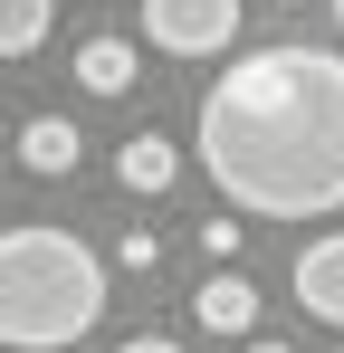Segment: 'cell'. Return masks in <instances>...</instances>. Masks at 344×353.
<instances>
[{"label": "cell", "mask_w": 344, "mask_h": 353, "mask_svg": "<svg viewBox=\"0 0 344 353\" xmlns=\"http://www.w3.org/2000/svg\"><path fill=\"white\" fill-rule=\"evenodd\" d=\"M201 172L249 220L344 210V58L335 48H249L201 96Z\"/></svg>", "instance_id": "1"}, {"label": "cell", "mask_w": 344, "mask_h": 353, "mask_svg": "<svg viewBox=\"0 0 344 353\" xmlns=\"http://www.w3.org/2000/svg\"><path fill=\"white\" fill-rule=\"evenodd\" d=\"M106 325V258L77 230H10L0 239V344L67 353Z\"/></svg>", "instance_id": "2"}, {"label": "cell", "mask_w": 344, "mask_h": 353, "mask_svg": "<svg viewBox=\"0 0 344 353\" xmlns=\"http://www.w3.org/2000/svg\"><path fill=\"white\" fill-rule=\"evenodd\" d=\"M239 19H249V0H144V39L163 58H220Z\"/></svg>", "instance_id": "3"}, {"label": "cell", "mask_w": 344, "mask_h": 353, "mask_svg": "<svg viewBox=\"0 0 344 353\" xmlns=\"http://www.w3.org/2000/svg\"><path fill=\"white\" fill-rule=\"evenodd\" d=\"M296 305H306V315H325V325H344V230L316 239V248L296 258Z\"/></svg>", "instance_id": "4"}, {"label": "cell", "mask_w": 344, "mask_h": 353, "mask_svg": "<svg viewBox=\"0 0 344 353\" xmlns=\"http://www.w3.org/2000/svg\"><path fill=\"white\" fill-rule=\"evenodd\" d=\"M191 325H201V334H249V325H258V287H249V277H211V287L191 296Z\"/></svg>", "instance_id": "5"}, {"label": "cell", "mask_w": 344, "mask_h": 353, "mask_svg": "<svg viewBox=\"0 0 344 353\" xmlns=\"http://www.w3.org/2000/svg\"><path fill=\"white\" fill-rule=\"evenodd\" d=\"M115 172H124V191H153V201H163V191H172V172H182V153H172L163 134H124Z\"/></svg>", "instance_id": "6"}, {"label": "cell", "mask_w": 344, "mask_h": 353, "mask_svg": "<svg viewBox=\"0 0 344 353\" xmlns=\"http://www.w3.org/2000/svg\"><path fill=\"white\" fill-rule=\"evenodd\" d=\"M19 163H29V172H77V124H67V115H29V124H19Z\"/></svg>", "instance_id": "7"}, {"label": "cell", "mask_w": 344, "mask_h": 353, "mask_svg": "<svg viewBox=\"0 0 344 353\" xmlns=\"http://www.w3.org/2000/svg\"><path fill=\"white\" fill-rule=\"evenodd\" d=\"M77 86L86 96H134V48L124 39H86L77 48Z\"/></svg>", "instance_id": "8"}, {"label": "cell", "mask_w": 344, "mask_h": 353, "mask_svg": "<svg viewBox=\"0 0 344 353\" xmlns=\"http://www.w3.org/2000/svg\"><path fill=\"white\" fill-rule=\"evenodd\" d=\"M48 29H57V0H0V58L48 48Z\"/></svg>", "instance_id": "9"}, {"label": "cell", "mask_w": 344, "mask_h": 353, "mask_svg": "<svg viewBox=\"0 0 344 353\" xmlns=\"http://www.w3.org/2000/svg\"><path fill=\"white\" fill-rule=\"evenodd\" d=\"M201 248H211V258H229V248H239V220H229V210H220V220H201Z\"/></svg>", "instance_id": "10"}, {"label": "cell", "mask_w": 344, "mask_h": 353, "mask_svg": "<svg viewBox=\"0 0 344 353\" xmlns=\"http://www.w3.org/2000/svg\"><path fill=\"white\" fill-rule=\"evenodd\" d=\"M124 353H182V344H163V334H144V344H124Z\"/></svg>", "instance_id": "11"}, {"label": "cell", "mask_w": 344, "mask_h": 353, "mask_svg": "<svg viewBox=\"0 0 344 353\" xmlns=\"http://www.w3.org/2000/svg\"><path fill=\"white\" fill-rule=\"evenodd\" d=\"M249 353H287V344H249Z\"/></svg>", "instance_id": "12"}, {"label": "cell", "mask_w": 344, "mask_h": 353, "mask_svg": "<svg viewBox=\"0 0 344 353\" xmlns=\"http://www.w3.org/2000/svg\"><path fill=\"white\" fill-rule=\"evenodd\" d=\"M335 29H344V0H335Z\"/></svg>", "instance_id": "13"}]
</instances>
